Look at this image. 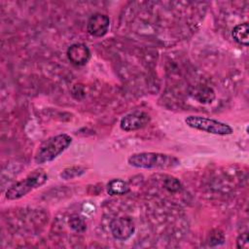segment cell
I'll return each instance as SVG.
<instances>
[{
    "label": "cell",
    "instance_id": "obj_1",
    "mask_svg": "<svg viewBox=\"0 0 249 249\" xmlns=\"http://www.w3.org/2000/svg\"><path fill=\"white\" fill-rule=\"evenodd\" d=\"M127 162L133 167L144 169H169L180 164V160L176 157L155 152L132 154L127 159Z\"/></svg>",
    "mask_w": 249,
    "mask_h": 249
},
{
    "label": "cell",
    "instance_id": "obj_2",
    "mask_svg": "<svg viewBox=\"0 0 249 249\" xmlns=\"http://www.w3.org/2000/svg\"><path fill=\"white\" fill-rule=\"evenodd\" d=\"M72 143V137L66 133L57 134L45 140L37 150L34 160L37 164L50 162L61 155Z\"/></svg>",
    "mask_w": 249,
    "mask_h": 249
},
{
    "label": "cell",
    "instance_id": "obj_3",
    "mask_svg": "<svg viewBox=\"0 0 249 249\" xmlns=\"http://www.w3.org/2000/svg\"><path fill=\"white\" fill-rule=\"evenodd\" d=\"M48 180V175L43 170H34L24 179L12 185L5 194V196L9 200H15L21 198L31 191L41 187Z\"/></svg>",
    "mask_w": 249,
    "mask_h": 249
},
{
    "label": "cell",
    "instance_id": "obj_4",
    "mask_svg": "<svg viewBox=\"0 0 249 249\" xmlns=\"http://www.w3.org/2000/svg\"><path fill=\"white\" fill-rule=\"evenodd\" d=\"M185 123L192 128L211 134L231 135L233 132V129L230 124L207 117L192 115L185 119Z\"/></svg>",
    "mask_w": 249,
    "mask_h": 249
},
{
    "label": "cell",
    "instance_id": "obj_5",
    "mask_svg": "<svg viewBox=\"0 0 249 249\" xmlns=\"http://www.w3.org/2000/svg\"><path fill=\"white\" fill-rule=\"evenodd\" d=\"M113 237L117 240H127L135 231V225L129 217L114 218L109 225Z\"/></svg>",
    "mask_w": 249,
    "mask_h": 249
},
{
    "label": "cell",
    "instance_id": "obj_6",
    "mask_svg": "<svg viewBox=\"0 0 249 249\" xmlns=\"http://www.w3.org/2000/svg\"><path fill=\"white\" fill-rule=\"evenodd\" d=\"M150 116L143 111H133L124 115L120 121V127L124 131H133L143 128L150 123Z\"/></svg>",
    "mask_w": 249,
    "mask_h": 249
},
{
    "label": "cell",
    "instance_id": "obj_7",
    "mask_svg": "<svg viewBox=\"0 0 249 249\" xmlns=\"http://www.w3.org/2000/svg\"><path fill=\"white\" fill-rule=\"evenodd\" d=\"M110 18L108 16L95 13L88 20L87 31L93 37H103L109 31Z\"/></svg>",
    "mask_w": 249,
    "mask_h": 249
},
{
    "label": "cell",
    "instance_id": "obj_8",
    "mask_svg": "<svg viewBox=\"0 0 249 249\" xmlns=\"http://www.w3.org/2000/svg\"><path fill=\"white\" fill-rule=\"evenodd\" d=\"M66 54L72 64L83 66L86 65L90 58V50L86 44L75 43L67 49Z\"/></svg>",
    "mask_w": 249,
    "mask_h": 249
},
{
    "label": "cell",
    "instance_id": "obj_9",
    "mask_svg": "<svg viewBox=\"0 0 249 249\" xmlns=\"http://www.w3.org/2000/svg\"><path fill=\"white\" fill-rule=\"evenodd\" d=\"M190 94L194 99L202 104H209L215 99V91L207 86L194 87L190 90Z\"/></svg>",
    "mask_w": 249,
    "mask_h": 249
},
{
    "label": "cell",
    "instance_id": "obj_10",
    "mask_svg": "<svg viewBox=\"0 0 249 249\" xmlns=\"http://www.w3.org/2000/svg\"><path fill=\"white\" fill-rule=\"evenodd\" d=\"M231 36L233 40L243 46H248L249 44V26L247 22L239 23L235 25L231 31Z\"/></svg>",
    "mask_w": 249,
    "mask_h": 249
},
{
    "label": "cell",
    "instance_id": "obj_11",
    "mask_svg": "<svg viewBox=\"0 0 249 249\" xmlns=\"http://www.w3.org/2000/svg\"><path fill=\"white\" fill-rule=\"evenodd\" d=\"M129 186L122 179H113L107 184V193L110 196H122L129 192Z\"/></svg>",
    "mask_w": 249,
    "mask_h": 249
},
{
    "label": "cell",
    "instance_id": "obj_12",
    "mask_svg": "<svg viewBox=\"0 0 249 249\" xmlns=\"http://www.w3.org/2000/svg\"><path fill=\"white\" fill-rule=\"evenodd\" d=\"M86 172V168L83 166H71L64 168L60 173V177L64 180H70L80 177Z\"/></svg>",
    "mask_w": 249,
    "mask_h": 249
},
{
    "label": "cell",
    "instance_id": "obj_13",
    "mask_svg": "<svg viewBox=\"0 0 249 249\" xmlns=\"http://www.w3.org/2000/svg\"><path fill=\"white\" fill-rule=\"evenodd\" d=\"M69 227L76 232H84L87 230V225L85 220L79 215H72L68 221Z\"/></svg>",
    "mask_w": 249,
    "mask_h": 249
},
{
    "label": "cell",
    "instance_id": "obj_14",
    "mask_svg": "<svg viewBox=\"0 0 249 249\" xmlns=\"http://www.w3.org/2000/svg\"><path fill=\"white\" fill-rule=\"evenodd\" d=\"M164 187L167 189L169 192H178L181 189V184L180 182L173 177H169L164 181Z\"/></svg>",
    "mask_w": 249,
    "mask_h": 249
},
{
    "label": "cell",
    "instance_id": "obj_15",
    "mask_svg": "<svg viewBox=\"0 0 249 249\" xmlns=\"http://www.w3.org/2000/svg\"><path fill=\"white\" fill-rule=\"evenodd\" d=\"M236 246L237 248H248L249 242H248V234L246 232L240 234L236 240Z\"/></svg>",
    "mask_w": 249,
    "mask_h": 249
},
{
    "label": "cell",
    "instance_id": "obj_16",
    "mask_svg": "<svg viewBox=\"0 0 249 249\" xmlns=\"http://www.w3.org/2000/svg\"><path fill=\"white\" fill-rule=\"evenodd\" d=\"M224 240H225V238H224V235H223L222 232H220L218 231H215L210 233V241L211 242L215 241L216 244H219V243H223Z\"/></svg>",
    "mask_w": 249,
    "mask_h": 249
}]
</instances>
